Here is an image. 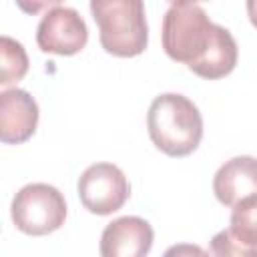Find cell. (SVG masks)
<instances>
[{
  "mask_svg": "<svg viewBox=\"0 0 257 257\" xmlns=\"http://www.w3.org/2000/svg\"><path fill=\"white\" fill-rule=\"evenodd\" d=\"M147 128L153 145L169 157L191 155L203 139V118L193 100L167 92L157 96L147 114Z\"/></svg>",
  "mask_w": 257,
  "mask_h": 257,
  "instance_id": "6da1fadb",
  "label": "cell"
},
{
  "mask_svg": "<svg viewBox=\"0 0 257 257\" xmlns=\"http://www.w3.org/2000/svg\"><path fill=\"white\" fill-rule=\"evenodd\" d=\"M102 48L118 58H133L149 44L143 0H90Z\"/></svg>",
  "mask_w": 257,
  "mask_h": 257,
  "instance_id": "7a4b0ae2",
  "label": "cell"
},
{
  "mask_svg": "<svg viewBox=\"0 0 257 257\" xmlns=\"http://www.w3.org/2000/svg\"><path fill=\"white\" fill-rule=\"evenodd\" d=\"M215 28L207 12L193 4H173L163 18V48L169 58L187 66L203 58L215 38Z\"/></svg>",
  "mask_w": 257,
  "mask_h": 257,
  "instance_id": "3957f363",
  "label": "cell"
},
{
  "mask_svg": "<svg viewBox=\"0 0 257 257\" xmlns=\"http://www.w3.org/2000/svg\"><path fill=\"white\" fill-rule=\"evenodd\" d=\"M66 203L62 193L46 183H30L12 199V221L26 235H48L64 225Z\"/></svg>",
  "mask_w": 257,
  "mask_h": 257,
  "instance_id": "277c9868",
  "label": "cell"
},
{
  "mask_svg": "<svg viewBox=\"0 0 257 257\" xmlns=\"http://www.w3.org/2000/svg\"><path fill=\"white\" fill-rule=\"evenodd\" d=\"M131 195L124 173L110 163L90 165L78 179V197L86 211L94 215H110L118 211Z\"/></svg>",
  "mask_w": 257,
  "mask_h": 257,
  "instance_id": "5b68a950",
  "label": "cell"
},
{
  "mask_svg": "<svg viewBox=\"0 0 257 257\" xmlns=\"http://www.w3.org/2000/svg\"><path fill=\"white\" fill-rule=\"evenodd\" d=\"M88 28L74 8L56 6L42 16L36 28V44L42 52L72 56L86 46Z\"/></svg>",
  "mask_w": 257,
  "mask_h": 257,
  "instance_id": "8992f818",
  "label": "cell"
},
{
  "mask_svg": "<svg viewBox=\"0 0 257 257\" xmlns=\"http://www.w3.org/2000/svg\"><path fill=\"white\" fill-rule=\"evenodd\" d=\"M38 124V104L22 88H6L0 94V141L6 145L26 143Z\"/></svg>",
  "mask_w": 257,
  "mask_h": 257,
  "instance_id": "52a82bcc",
  "label": "cell"
},
{
  "mask_svg": "<svg viewBox=\"0 0 257 257\" xmlns=\"http://www.w3.org/2000/svg\"><path fill=\"white\" fill-rule=\"evenodd\" d=\"M153 227L141 217H118L100 237L102 257H143L153 247Z\"/></svg>",
  "mask_w": 257,
  "mask_h": 257,
  "instance_id": "ba28073f",
  "label": "cell"
},
{
  "mask_svg": "<svg viewBox=\"0 0 257 257\" xmlns=\"http://www.w3.org/2000/svg\"><path fill=\"white\" fill-rule=\"evenodd\" d=\"M213 193L221 205L233 207L241 199L257 193V159L233 157L219 167L213 179Z\"/></svg>",
  "mask_w": 257,
  "mask_h": 257,
  "instance_id": "9c48e42d",
  "label": "cell"
},
{
  "mask_svg": "<svg viewBox=\"0 0 257 257\" xmlns=\"http://www.w3.org/2000/svg\"><path fill=\"white\" fill-rule=\"evenodd\" d=\"M237 58H239V50H237V42L233 34L227 28L217 24L211 46L207 48L201 60L189 66V70H193L201 78L217 80L233 72V68L237 66Z\"/></svg>",
  "mask_w": 257,
  "mask_h": 257,
  "instance_id": "30bf717a",
  "label": "cell"
},
{
  "mask_svg": "<svg viewBox=\"0 0 257 257\" xmlns=\"http://www.w3.org/2000/svg\"><path fill=\"white\" fill-rule=\"evenodd\" d=\"M0 62H2L0 84L4 88L10 84H16L28 72V54L24 46L10 36L0 38Z\"/></svg>",
  "mask_w": 257,
  "mask_h": 257,
  "instance_id": "8fae6325",
  "label": "cell"
},
{
  "mask_svg": "<svg viewBox=\"0 0 257 257\" xmlns=\"http://www.w3.org/2000/svg\"><path fill=\"white\" fill-rule=\"evenodd\" d=\"M209 251H211L213 255L257 257V239L231 225V227L219 231V233L213 237Z\"/></svg>",
  "mask_w": 257,
  "mask_h": 257,
  "instance_id": "7c38bea8",
  "label": "cell"
},
{
  "mask_svg": "<svg viewBox=\"0 0 257 257\" xmlns=\"http://www.w3.org/2000/svg\"><path fill=\"white\" fill-rule=\"evenodd\" d=\"M231 225L257 239V193L249 195L233 205Z\"/></svg>",
  "mask_w": 257,
  "mask_h": 257,
  "instance_id": "4fadbf2b",
  "label": "cell"
},
{
  "mask_svg": "<svg viewBox=\"0 0 257 257\" xmlns=\"http://www.w3.org/2000/svg\"><path fill=\"white\" fill-rule=\"evenodd\" d=\"M62 0H16V6L24 12V14H38L42 10H50L56 8Z\"/></svg>",
  "mask_w": 257,
  "mask_h": 257,
  "instance_id": "5bb4252c",
  "label": "cell"
},
{
  "mask_svg": "<svg viewBox=\"0 0 257 257\" xmlns=\"http://www.w3.org/2000/svg\"><path fill=\"white\" fill-rule=\"evenodd\" d=\"M247 16L251 24L257 28V0H247Z\"/></svg>",
  "mask_w": 257,
  "mask_h": 257,
  "instance_id": "9a60e30c",
  "label": "cell"
},
{
  "mask_svg": "<svg viewBox=\"0 0 257 257\" xmlns=\"http://www.w3.org/2000/svg\"><path fill=\"white\" fill-rule=\"evenodd\" d=\"M167 2H171V4H187V2H199V0H167Z\"/></svg>",
  "mask_w": 257,
  "mask_h": 257,
  "instance_id": "2e32d148",
  "label": "cell"
}]
</instances>
